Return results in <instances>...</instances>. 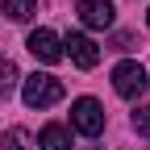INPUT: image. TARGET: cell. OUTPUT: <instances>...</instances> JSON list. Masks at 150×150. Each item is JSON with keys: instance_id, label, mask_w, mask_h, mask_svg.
<instances>
[{"instance_id": "cell-1", "label": "cell", "mask_w": 150, "mask_h": 150, "mask_svg": "<svg viewBox=\"0 0 150 150\" xmlns=\"http://www.w3.org/2000/svg\"><path fill=\"white\" fill-rule=\"evenodd\" d=\"M21 100L25 108H50V104H59L63 100V79H54V75L46 71H33L21 79Z\"/></svg>"}, {"instance_id": "cell-2", "label": "cell", "mask_w": 150, "mask_h": 150, "mask_svg": "<svg viewBox=\"0 0 150 150\" xmlns=\"http://www.w3.org/2000/svg\"><path fill=\"white\" fill-rule=\"evenodd\" d=\"M146 88H150V75H146L142 63L125 59V63L112 67V92H117L121 100H142V96H146Z\"/></svg>"}, {"instance_id": "cell-3", "label": "cell", "mask_w": 150, "mask_h": 150, "mask_svg": "<svg viewBox=\"0 0 150 150\" xmlns=\"http://www.w3.org/2000/svg\"><path fill=\"white\" fill-rule=\"evenodd\" d=\"M71 125L79 129L83 138H100L104 134V104L92 100V96H79L71 104Z\"/></svg>"}, {"instance_id": "cell-4", "label": "cell", "mask_w": 150, "mask_h": 150, "mask_svg": "<svg viewBox=\"0 0 150 150\" xmlns=\"http://www.w3.org/2000/svg\"><path fill=\"white\" fill-rule=\"evenodd\" d=\"M63 54H67L75 67H83V71H92V67L100 63V46L92 42L88 33H67L63 38Z\"/></svg>"}, {"instance_id": "cell-5", "label": "cell", "mask_w": 150, "mask_h": 150, "mask_svg": "<svg viewBox=\"0 0 150 150\" xmlns=\"http://www.w3.org/2000/svg\"><path fill=\"white\" fill-rule=\"evenodd\" d=\"M25 46H29V54H33L38 63H59V59H63V42H59V33L46 29V25H42V29H33Z\"/></svg>"}, {"instance_id": "cell-6", "label": "cell", "mask_w": 150, "mask_h": 150, "mask_svg": "<svg viewBox=\"0 0 150 150\" xmlns=\"http://www.w3.org/2000/svg\"><path fill=\"white\" fill-rule=\"evenodd\" d=\"M79 21L88 29H108L112 21H117V8H112V0H79Z\"/></svg>"}, {"instance_id": "cell-7", "label": "cell", "mask_w": 150, "mask_h": 150, "mask_svg": "<svg viewBox=\"0 0 150 150\" xmlns=\"http://www.w3.org/2000/svg\"><path fill=\"white\" fill-rule=\"evenodd\" d=\"M38 146L42 150H71V129L67 125H46L38 134Z\"/></svg>"}, {"instance_id": "cell-8", "label": "cell", "mask_w": 150, "mask_h": 150, "mask_svg": "<svg viewBox=\"0 0 150 150\" xmlns=\"http://www.w3.org/2000/svg\"><path fill=\"white\" fill-rule=\"evenodd\" d=\"M4 13L13 17V21H29V17L38 13V0H4Z\"/></svg>"}, {"instance_id": "cell-9", "label": "cell", "mask_w": 150, "mask_h": 150, "mask_svg": "<svg viewBox=\"0 0 150 150\" xmlns=\"http://www.w3.org/2000/svg\"><path fill=\"white\" fill-rule=\"evenodd\" d=\"M17 79H21V75H17V67L4 59V54H0V96H8V92L17 88Z\"/></svg>"}, {"instance_id": "cell-10", "label": "cell", "mask_w": 150, "mask_h": 150, "mask_svg": "<svg viewBox=\"0 0 150 150\" xmlns=\"http://www.w3.org/2000/svg\"><path fill=\"white\" fill-rule=\"evenodd\" d=\"M0 150H25V129H8L4 142H0Z\"/></svg>"}, {"instance_id": "cell-11", "label": "cell", "mask_w": 150, "mask_h": 150, "mask_svg": "<svg viewBox=\"0 0 150 150\" xmlns=\"http://www.w3.org/2000/svg\"><path fill=\"white\" fill-rule=\"evenodd\" d=\"M134 129H138L142 138H150V104H142V108L134 112Z\"/></svg>"}, {"instance_id": "cell-12", "label": "cell", "mask_w": 150, "mask_h": 150, "mask_svg": "<svg viewBox=\"0 0 150 150\" xmlns=\"http://www.w3.org/2000/svg\"><path fill=\"white\" fill-rule=\"evenodd\" d=\"M134 46H138L134 33H117V38H112V50H134Z\"/></svg>"}, {"instance_id": "cell-13", "label": "cell", "mask_w": 150, "mask_h": 150, "mask_svg": "<svg viewBox=\"0 0 150 150\" xmlns=\"http://www.w3.org/2000/svg\"><path fill=\"white\" fill-rule=\"evenodd\" d=\"M146 25H150V13H146Z\"/></svg>"}, {"instance_id": "cell-14", "label": "cell", "mask_w": 150, "mask_h": 150, "mask_svg": "<svg viewBox=\"0 0 150 150\" xmlns=\"http://www.w3.org/2000/svg\"><path fill=\"white\" fill-rule=\"evenodd\" d=\"M146 150H150V146H146Z\"/></svg>"}]
</instances>
